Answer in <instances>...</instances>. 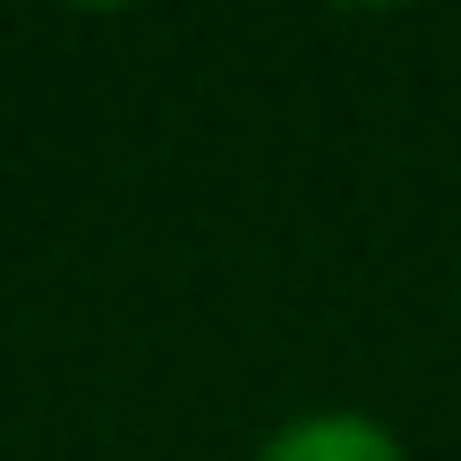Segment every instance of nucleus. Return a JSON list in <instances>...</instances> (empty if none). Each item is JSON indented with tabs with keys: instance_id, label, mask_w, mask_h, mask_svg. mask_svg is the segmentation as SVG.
Masks as SVG:
<instances>
[{
	"instance_id": "1",
	"label": "nucleus",
	"mask_w": 461,
	"mask_h": 461,
	"mask_svg": "<svg viewBox=\"0 0 461 461\" xmlns=\"http://www.w3.org/2000/svg\"><path fill=\"white\" fill-rule=\"evenodd\" d=\"M257 461H411V445L367 411H299L291 428L265 436Z\"/></svg>"
}]
</instances>
